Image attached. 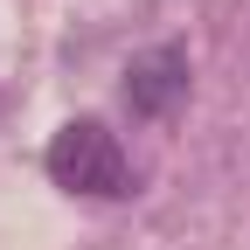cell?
Listing matches in <instances>:
<instances>
[{
    "label": "cell",
    "mask_w": 250,
    "mask_h": 250,
    "mask_svg": "<svg viewBox=\"0 0 250 250\" xmlns=\"http://www.w3.org/2000/svg\"><path fill=\"white\" fill-rule=\"evenodd\" d=\"M181 98H188V49L160 42V49L132 56V70H125V104H132V118H167Z\"/></svg>",
    "instance_id": "cell-2"
},
{
    "label": "cell",
    "mask_w": 250,
    "mask_h": 250,
    "mask_svg": "<svg viewBox=\"0 0 250 250\" xmlns=\"http://www.w3.org/2000/svg\"><path fill=\"white\" fill-rule=\"evenodd\" d=\"M49 174H56V188L90 195V202L132 195V160H125L118 132H104L98 118H70V125L49 139Z\"/></svg>",
    "instance_id": "cell-1"
}]
</instances>
